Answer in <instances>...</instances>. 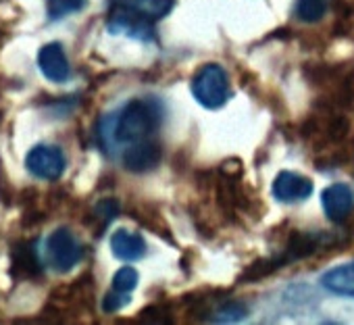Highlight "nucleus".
<instances>
[{
    "mask_svg": "<svg viewBox=\"0 0 354 325\" xmlns=\"http://www.w3.org/2000/svg\"><path fill=\"white\" fill-rule=\"evenodd\" d=\"M65 154L59 146H34L28 156H26V167L28 171L38 178V180H46V182H55L65 174Z\"/></svg>",
    "mask_w": 354,
    "mask_h": 325,
    "instance_id": "obj_5",
    "label": "nucleus"
},
{
    "mask_svg": "<svg viewBox=\"0 0 354 325\" xmlns=\"http://www.w3.org/2000/svg\"><path fill=\"white\" fill-rule=\"evenodd\" d=\"M127 302H129V294H123V292L113 290V292H109V294L104 296V300H102V310H104V313H117V310H121Z\"/></svg>",
    "mask_w": 354,
    "mask_h": 325,
    "instance_id": "obj_18",
    "label": "nucleus"
},
{
    "mask_svg": "<svg viewBox=\"0 0 354 325\" xmlns=\"http://www.w3.org/2000/svg\"><path fill=\"white\" fill-rule=\"evenodd\" d=\"M329 0H296L294 15L302 24H317L325 17Z\"/></svg>",
    "mask_w": 354,
    "mask_h": 325,
    "instance_id": "obj_13",
    "label": "nucleus"
},
{
    "mask_svg": "<svg viewBox=\"0 0 354 325\" xmlns=\"http://www.w3.org/2000/svg\"><path fill=\"white\" fill-rule=\"evenodd\" d=\"M94 213H96V217H100L102 223L106 225V223H111V221L119 215V203H117L115 198H104V201H100V203L96 205Z\"/></svg>",
    "mask_w": 354,
    "mask_h": 325,
    "instance_id": "obj_17",
    "label": "nucleus"
},
{
    "mask_svg": "<svg viewBox=\"0 0 354 325\" xmlns=\"http://www.w3.org/2000/svg\"><path fill=\"white\" fill-rule=\"evenodd\" d=\"M88 0H46V13L50 21H59L67 15L84 11Z\"/></svg>",
    "mask_w": 354,
    "mask_h": 325,
    "instance_id": "obj_14",
    "label": "nucleus"
},
{
    "mask_svg": "<svg viewBox=\"0 0 354 325\" xmlns=\"http://www.w3.org/2000/svg\"><path fill=\"white\" fill-rule=\"evenodd\" d=\"M162 123V104L156 98H131L117 115L115 140L119 144H136L150 140Z\"/></svg>",
    "mask_w": 354,
    "mask_h": 325,
    "instance_id": "obj_2",
    "label": "nucleus"
},
{
    "mask_svg": "<svg viewBox=\"0 0 354 325\" xmlns=\"http://www.w3.org/2000/svg\"><path fill=\"white\" fill-rule=\"evenodd\" d=\"M192 94L201 106L211 109V111L221 109L232 96L227 71L217 63H209L201 67L192 80Z\"/></svg>",
    "mask_w": 354,
    "mask_h": 325,
    "instance_id": "obj_3",
    "label": "nucleus"
},
{
    "mask_svg": "<svg viewBox=\"0 0 354 325\" xmlns=\"http://www.w3.org/2000/svg\"><path fill=\"white\" fill-rule=\"evenodd\" d=\"M38 67H40L42 75L48 82H55V84H63L71 75V67H69L65 48L59 42H48V44H44L40 48V53H38Z\"/></svg>",
    "mask_w": 354,
    "mask_h": 325,
    "instance_id": "obj_6",
    "label": "nucleus"
},
{
    "mask_svg": "<svg viewBox=\"0 0 354 325\" xmlns=\"http://www.w3.org/2000/svg\"><path fill=\"white\" fill-rule=\"evenodd\" d=\"M175 0H113L109 11V32L138 40H152L154 26L165 19Z\"/></svg>",
    "mask_w": 354,
    "mask_h": 325,
    "instance_id": "obj_1",
    "label": "nucleus"
},
{
    "mask_svg": "<svg viewBox=\"0 0 354 325\" xmlns=\"http://www.w3.org/2000/svg\"><path fill=\"white\" fill-rule=\"evenodd\" d=\"M13 275L15 277H38L40 275V261L36 257V250L32 244L21 242L13 248Z\"/></svg>",
    "mask_w": 354,
    "mask_h": 325,
    "instance_id": "obj_12",
    "label": "nucleus"
},
{
    "mask_svg": "<svg viewBox=\"0 0 354 325\" xmlns=\"http://www.w3.org/2000/svg\"><path fill=\"white\" fill-rule=\"evenodd\" d=\"M160 160V148L152 140L129 144V148L123 152V167L133 174L150 171L158 165Z\"/></svg>",
    "mask_w": 354,
    "mask_h": 325,
    "instance_id": "obj_8",
    "label": "nucleus"
},
{
    "mask_svg": "<svg viewBox=\"0 0 354 325\" xmlns=\"http://www.w3.org/2000/svg\"><path fill=\"white\" fill-rule=\"evenodd\" d=\"M138 271L133 267H121L115 275H113V290L117 292H123V294H129L136 286H138Z\"/></svg>",
    "mask_w": 354,
    "mask_h": 325,
    "instance_id": "obj_15",
    "label": "nucleus"
},
{
    "mask_svg": "<svg viewBox=\"0 0 354 325\" xmlns=\"http://www.w3.org/2000/svg\"><path fill=\"white\" fill-rule=\"evenodd\" d=\"M246 315H248V306H246L244 302H227V304H223V306L215 313L213 321H219V323H234V321H242Z\"/></svg>",
    "mask_w": 354,
    "mask_h": 325,
    "instance_id": "obj_16",
    "label": "nucleus"
},
{
    "mask_svg": "<svg viewBox=\"0 0 354 325\" xmlns=\"http://www.w3.org/2000/svg\"><path fill=\"white\" fill-rule=\"evenodd\" d=\"M321 205L331 221H342L352 211L354 196L346 184H331L321 192Z\"/></svg>",
    "mask_w": 354,
    "mask_h": 325,
    "instance_id": "obj_9",
    "label": "nucleus"
},
{
    "mask_svg": "<svg viewBox=\"0 0 354 325\" xmlns=\"http://www.w3.org/2000/svg\"><path fill=\"white\" fill-rule=\"evenodd\" d=\"M82 244L67 228L55 230L46 240V259L57 273H69L82 261Z\"/></svg>",
    "mask_w": 354,
    "mask_h": 325,
    "instance_id": "obj_4",
    "label": "nucleus"
},
{
    "mask_svg": "<svg viewBox=\"0 0 354 325\" xmlns=\"http://www.w3.org/2000/svg\"><path fill=\"white\" fill-rule=\"evenodd\" d=\"M111 250L119 261L136 263V261L144 259V254H146V240L136 232L117 230L111 236Z\"/></svg>",
    "mask_w": 354,
    "mask_h": 325,
    "instance_id": "obj_10",
    "label": "nucleus"
},
{
    "mask_svg": "<svg viewBox=\"0 0 354 325\" xmlns=\"http://www.w3.org/2000/svg\"><path fill=\"white\" fill-rule=\"evenodd\" d=\"M313 182L300 174H294V171H281L275 180H273V196L279 201V203H302L306 201L310 194H313Z\"/></svg>",
    "mask_w": 354,
    "mask_h": 325,
    "instance_id": "obj_7",
    "label": "nucleus"
},
{
    "mask_svg": "<svg viewBox=\"0 0 354 325\" xmlns=\"http://www.w3.org/2000/svg\"><path fill=\"white\" fill-rule=\"evenodd\" d=\"M321 286L335 296L354 298V261L325 271L321 275Z\"/></svg>",
    "mask_w": 354,
    "mask_h": 325,
    "instance_id": "obj_11",
    "label": "nucleus"
}]
</instances>
